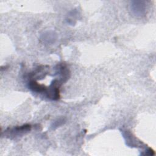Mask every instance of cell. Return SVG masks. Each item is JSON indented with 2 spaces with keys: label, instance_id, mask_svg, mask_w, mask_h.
<instances>
[{
  "label": "cell",
  "instance_id": "1",
  "mask_svg": "<svg viewBox=\"0 0 156 156\" xmlns=\"http://www.w3.org/2000/svg\"><path fill=\"white\" fill-rule=\"evenodd\" d=\"M29 87L33 91L37 93H46L48 90L44 85L39 84L35 80H31L29 83Z\"/></svg>",
  "mask_w": 156,
  "mask_h": 156
}]
</instances>
